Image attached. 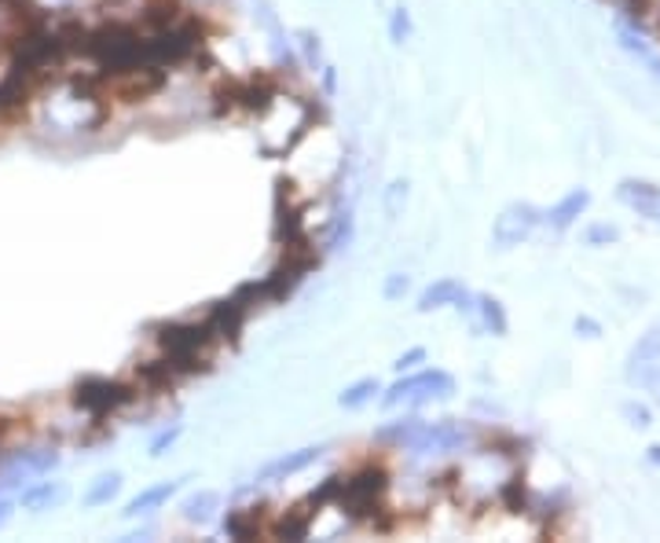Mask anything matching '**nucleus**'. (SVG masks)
I'll use <instances>...</instances> for the list:
<instances>
[{"label":"nucleus","mask_w":660,"mask_h":543,"mask_svg":"<svg viewBox=\"0 0 660 543\" xmlns=\"http://www.w3.org/2000/svg\"><path fill=\"white\" fill-rule=\"evenodd\" d=\"M404 202H407V180H393L389 188H385V213L396 217L404 210Z\"/></svg>","instance_id":"obj_28"},{"label":"nucleus","mask_w":660,"mask_h":543,"mask_svg":"<svg viewBox=\"0 0 660 543\" xmlns=\"http://www.w3.org/2000/svg\"><path fill=\"white\" fill-rule=\"evenodd\" d=\"M539 224H543V210H539V206H532V202L503 206L499 217L492 221V250L506 254V250L528 243V239L536 235Z\"/></svg>","instance_id":"obj_8"},{"label":"nucleus","mask_w":660,"mask_h":543,"mask_svg":"<svg viewBox=\"0 0 660 543\" xmlns=\"http://www.w3.org/2000/svg\"><path fill=\"white\" fill-rule=\"evenodd\" d=\"M385 496H389V470L382 463H363L352 474H341V488L334 507L352 521L374 525L385 514Z\"/></svg>","instance_id":"obj_4"},{"label":"nucleus","mask_w":660,"mask_h":543,"mask_svg":"<svg viewBox=\"0 0 660 543\" xmlns=\"http://www.w3.org/2000/svg\"><path fill=\"white\" fill-rule=\"evenodd\" d=\"M616 199H620L631 213L642 217V221L660 228V184L646 180V177H624L616 184Z\"/></svg>","instance_id":"obj_11"},{"label":"nucleus","mask_w":660,"mask_h":543,"mask_svg":"<svg viewBox=\"0 0 660 543\" xmlns=\"http://www.w3.org/2000/svg\"><path fill=\"white\" fill-rule=\"evenodd\" d=\"M261 510L264 507L231 510V514L224 518V532H228V536H235V540H253V536H261V532H268V521H264Z\"/></svg>","instance_id":"obj_18"},{"label":"nucleus","mask_w":660,"mask_h":543,"mask_svg":"<svg viewBox=\"0 0 660 543\" xmlns=\"http://www.w3.org/2000/svg\"><path fill=\"white\" fill-rule=\"evenodd\" d=\"M121 492V474L110 470V474H99L85 492V507H107L110 499Z\"/></svg>","instance_id":"obj_22"},{"label":"nucleus","mask_w":660,"mask_h":543,"mask_svg":"<svg viewBox=\"0 0 660 543\" xmlns=\"http://www.w3.org/2000/svg\"><path fill=\"white\" fill-rule=\"evenodd\" d=\"M184 481H187V477H165V481H158V485H147L136 499H129L125 518H143V514H154V510H162L176 492H180Z\"/></svg>","instance_id":"obj_16"},{"label":"nucleus","mask_w":660,"mask_h":543,"mask_svg":"<svg viewBox=\"0 0 660 543\" xmlns=\"http://www.w3.org/2000/svg\"><path fill=\"white\" fill-rule=\"evenodd\" d=\"M301 48H305V56H308V63H319V37L312 34V30H301Z\"/></svg>","instance_id":"obj_31"},{"label":"nucleus","mask_w":660,"mask_h":543,"mask_svg":"<svg viewBox=\"0 0 660 543\" xmlns=\"http://www.w3.org/2000/svg\"><path fill=\"white\" fill-rule=\"evenodd\" d=\"M154 342H158L162 356L173 364L176 375L206 372L209 361H213V350H217V339L209 334L206 320H173V323H162L158 334H154Z\"/></svg>","instance_id":"obj_3"},{"label":"nucleus","mask_w":660,"mask_h":543,"mask_svg":"<svg viewBox=\"0 0 660 543\" xmlns=\"http://www.w3.org/2000/svg\"><path fill=\"white\" fill-rule=\"evenodd\" d=\"M407 290H411V276H404V272H393V276H385L382 298L385 301H404Z\"/></svg>","instance_id":"obj_26"},{"label":"nucleus","mask_w":660,"mask_h":543,"mask_svg":"<svg viewBox=\"0 0 660 543\" xmlns=\"http://www.w3.org/2000/svg\"><path fill=\"white\" fill-rule=\"evenodd\" d=\"M220 510V496L209 492V488H202V492H191L180 503V514L184 521H191V525H206V521H213Z\"/></svg>","instance_id":"obj_19"},{"label":"nucleus","mask_w":660,"mask_h":543,"mask_svg":"<svg viewBox=\"0 0 660 543\" xmlns=\"http://www.w3.org/2000/svg\"><path fill=\"white\" fill-rule=\"evenodd\" d=\"M180 433H184V426H180V422H173V426H165V430L158 433V437L151 441V448H147V452L154 455V459H158V455H165L176 441H180Z\"/></svg>","instance_id":"obj_27"},{"label":"nucleus","mask_w":660,"mask_h":543,"mask_svg":"<svg viewBox=\"0 0 660 543\" xmlns=\"http://www.w3.org/2000/svg\"><path fill=\"white\" fill-rule=\"evenodd\" d=\"M136 397H140L136 386L118 383V378H103V375H88L74 386L70 405L92 419H110L118 415V411H125Z\"/></svg>","instance_id":"obj_7"},{"label":"nucleus","mask_w":660,"mask_h":543,"mask_svg":"<svg viewBox=\"0 0 660 543\" xmlns=\"http://www.w3.org/2000/svg\"><path fill=\"white\" fill-rule=\"evenodd\" d=\"M316 510H319L316 499L305 496L301 503L279 510V514L268 521V536H275V540H305L308 529H312V521H316Z\"/></svg>","instance_id":"obj_13"},{"label":"nucleus","mask_w":660,"mask_h":543,"mask_svg":"<svg viewBox=\"0 0 660 543\" xmlns=\"http://www.w3.org/2000/svg\"><path fill=\"white\" fill-rule=\"evenodd\" d=\"M415 309L422 312V317H426V312H437V309L473 312V295L459 284V279H437V284H429L422 295H418Z\"/></svg>","instance_id":"obj_12"},{"label":"nucleus","mask_w":660,"mask_h":543,"mask_svg":"<svg viewBox=\"0 0 660 543\" xmlns=\"http://www.w3.org/2000/svg\"><path fill=\"white\" fill-rule=\"evenodd\" d=\"M411 34H415L411 12H407V8H393V12H389V41H393V45H407Z\"/></svg>","instance_id":"obj_24"},{"label":"nucleus","mask_w":660,"mask_h":543,"mask_svg":"<svg viewBox=\"0 0 660 543\" xmlns=\"http://www.w3.org/2000/svg\"><path fill=\"white\" fill-rule=\"evenodd\" d=\"M576 331H583V334H587V339H598V334H602L598 323L587 320V317H580V320H576Z\"/></svg>","instance_id":"obj_32"},{"label":"nucleus","mask_w":660,"mask_h":543,"mask_svg":"<svg viewBox=\"0 0 660 543\" xmlns=\"http://www.w3.org/2000/svg\"><path fill=\"white\" fill-rule=\"evenodd\" d=\"M8 518H11V503L0 499V525H8Z\"/></svg>","instance_id":"obj_34"},{"label":"nucleus","mask_w":660,"mask_h":543,"mask_svg":"<svg viewBox=\"0 0 660 543\" xmlns=\"http://www.w3.org/2000/svg\"><path fill=\"white\" fill-rule=\"evenodd\" d=\"M616 41H620V48L631 56L635 63H642V67L653 74V78L660 81V52L649 45V41L638 34L635 26H627V23H616Z\"/></svg>","instance_id":"obj_17"},{"label":"nucleus","mask_w":660,"mask_h":543,"mask_svg":"<svg viewBox=\"0 0 660 543\" xmlns=\"http://www.w3.org/2000/svg\"><path fill=\"white\" fill-rule=\"evenodd\" d=\"M279 100V81L272 74H250V78H228L217 89V111H239L264 118Z\"/></svg>","instance_id":"obj_6"},{"label":"nucleus","mask_w":660,"mask_h":543,"mask_svg":"<svg viewBox=\"0 0 660 543\" xmlns=\"http://www.w3.org/2000/svg\"><path fill=\"white\" fill-rule=\"evenodd\" d=\"M583 239H587V246H609V243H616V239H620V232H616L613 224H591Z\"/></svg>","instance_id":"obj_29"},{"label":"nucleus","mask_w":660,"mask_h":543,"mask_svg":"<svg viewBox=\"0 0 660 543\" xmlns=\"http://www.w3.org/2000/svg\"><path fill=\"white\" fill-rule=\"evenodd\" d=\"M657 386H660V383H657Z\"/></svg>","instance_id":"obj_37"},{"label":"nucleus","mask_w":660,"mask_h":543,"mask_svg":"<svg viewBox=\"0 0 660 543\" xmlns=\"http://www.w3.org/2000/svg\"><path fill=\"white\" fill-rule=\"evenodd\" d=\"M323 452H327L323 444H305V448H294V452L275 455L272 463H264L261 470L253 474V485H279V481H290V477L305 474L308 466H312Z\"/></svg>","instance_id":"obj_10"},{"label":"nucleus","mask_w":660,"mask_h":543,"mask_svg":"<svg viewBox=\"0 0 660 543\" xmlns=\"http://www.w3.org/2000/svg\"><path fill=\"white\" fill-rule=\"evenodd\" d=\"M646 459L653 463V466H660V444H649V448H646Z\"/></svg>","instance_id":"obj_33"},{"label":"nucleus","mask_w":660,"mask_h":543,"mask_svg":"<svg viewBox=\"0 0 660 543\" xmlns=\"http://www.w3.org/2000/svg\"><path fill=\"white\" fill-rule=\"evenodd\" d=\"M374 4H382V0H374Z\"/></svg>","instance_id":"obj_36"},{"label":"nucleus","mask_w":660,"mask_h":543,"mask_svg":"<svg viewBox=\"0 0 660 543\" xmlns=\"http://www.w3.org/2000/svg\"><path fill=\"white\" fill-rule=\"evenodd\" d=\"M66 496V488L63 485H52V481H44V485H37L33 492H26L22 496V503H26L30 510H44V507H55L59 499Z\"/></svg>","instance_id":"obj_23"},{"label":"nucleus","mask_w":660,"mask_h":543,"mask_svg":"<svg viewBox=\"0 0 660 543\" xmlns=\"http://www.w3.org/2000/svg\"><path fill=\"white\" fill-rule=\"evenodd\" d=\"M426 361V350H422V345H415V350H407V353H400V356H396V361H393V372H411V367L415 364H422Z\"/></svg>","instance_id":"obj_30"},{"label":"nucleus","mask_w":660,"mask_h":543,"mask_svg":"<svg viewBox=\"0 0 660 543\" xmlns=\"http://www.w3.org/2000/svg\"><path fill=\"white\" fill-rule=\"evenodd\" d=\"M587 210H591V191L587 188H572L565 199H558L550 210H543V224H550L554 232H569V228L576 224Z\"/></svg>","instance_id":"obj_15"},{"label":"nucleus","mask_w":660,"mask_h":543,"mask_svg":"<svg viewBox=\"0 0 660 543\" xmlns=\"http://www.w3.org/2000/svg\"><path fill=\"white\" fill-rule=\"evenodd\" d=\"M477 301V317H481V323H484V331L488 334H495V339H503L506 331H510V320H506V309H503V301L499 298H492V295H477L473 298Z\"/></svg>","instance_id":"obj_20"},{"label":"nucleus","mask_w":660,"mask_h":543,"mask_svg":"<svg viewBox=\"0 0 660 543\" xmlns=\"http://www.w3.org/2000/svg\"><path fill=\"white\" fill-rule=\"evenodd\" d=\"M81 56L92 63L96 74H125L136 70L143 63H151L147 56V34L136 23H121V19H110V23H99L92 30H85V45Z\"/></svg>","instance_id":"obj_1"},{"label":"nucleus","mask_w":660,"mask_h":543,"mask_svg":"<svg viewBox=\"0 0 660 543\" xmlns=\"http://www.w3.org/2000/svg\"><path fill=\"white\" fill-rule=\"evenodd\" d=\"M470 426L459 419H440V422H426V419H393L378 430V441L393 444V448H407L415 455H440V452H459L470 444Z\"/></svg>","instance_id":"obj_2"},{"label":"nucleus","mask_w":660,"mask_h":543,"mask_svg":"<svg viewBox=\"0 0 660 543\" xmlns=\"http://www.w3.org/2000/svg\"><path fill=\"white\" fill-rule=\"evenodd\" d=\"M246 317H250V312L242 309L235 298H224V301H217V306L209 309L202 320H206L209 334H213L217 345H220V342H239L242 323H246Z\"/></svg>","instance_id":"obj_14"},{"label":"nucleus","mask_w":660,"mask_h":543,"mask_svg":"<svg viewBox=\"0 0 660 543\" xmlns=\"http://www.w3.org/2000/svg\"><path fill=\"white\" fill-rule=\"evenodd\" d=\"M4 430H8V426H4V422H0V444H4Z\"/></svg>","instance_id":"obj_35"},{"label":"nucleus","mask_w":660,"mask_h":543,"mask_svg":"<svg viewBox=\"0 0 660 543\" xmlns=\"http://www.w3.org/2000/svg\"><path fill=\"white\" fill-rule=\"evenodd\" d=\"M451 394H455L451 372H444V367H426V372L396 378L389 389H382V408L385 411L422 408V405H433V400H448Z\"/></svg>","instance_id":"obj_5"},{"label":"nucleus","mask_w":660,"mask_h":543,"mask_svg":"<svg viewBox=\"0 0 660 543\" xmlns=\"http://www.w3.org/2000/svg\"><path fill=\"white\" fill-rule=\"evenodd\" d=\"M624 378L635 389H653L660 383V320L638 334V342L627 350Z\"/></svg>","instance_id":"obj_9"},{"label":"nucleus","mask_w":660,"mask_h":543,"mask_svg":"<svg viewBox=\"0 0 660 543\" xmlns=\"http://www.w3.org/2000/svg\"><path fill=\"white\" fill-rule=\"evenodd\" d=\"M382 394V383L378 378H356V383H349L345 389H341L338 394V405L341 408H349V411H360V408H367L374 397Z\"/></svg>","instance_id":"obj_21"},{"label":"nucleus","mask_w":660,"mask_h":543,"mask_svg":"<svg viewBox=\"0 0 660 543\" xmlns=\"http://www.w3.org/2000/svg\"><path fill=\"white\" fill-rule=\"evenodd\" d=\"M620 415L627 419V426H635V430L653 426V411H649L646 405H638V400H627V405L620 408Z\"/></svg>","instance_id":"obj_25"}]
</instances>
